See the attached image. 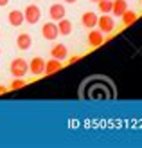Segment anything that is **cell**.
<instances>
[{
    "label": "cell",
    "mask_w": 142,
    "mask_h": 148,
    "mask_svg": "<svg viewBox=\"0 0 142 148\" xmlns=\"http://www.w3.org/2000/svg\"><path fill=\"white\" fill-rule=\"evenodd\" d=\"M90 2H99V0H90Z\"/></svg>",
    "instance_id": "cell-22"
},
{
    "label": "cell",
    "mask_w": 142,
    "mask_h": 148,
    "mask_svg": "<svg viewBox=\"0 0 142 148\" xmlns=\"http://www.w3.org/2000/svg\"><path fill=\"white\" fill-rule=\"evenodd\" d=\"M97 14L95 13H92V11H86V13H83V16H81V24H83L85 27H88V29H94L95 25H97Z\"/></svg>",
    "instance_id": "cell-7"
},
{
    "label": "cell",
    "mask_w": 142,
    "mask_h": 148,
    "mask_svg": "<svg viewBox=\"0 0 142 148\" xmlns=\"http://www.w3.org/2000/svg\"><path fill=\"white\" fill-rule=\"evenodd\" d=\"M97 9L101 13H111V0H99L97 2Z\"/></svg>",
    "instance_id": "cell-16"
},
{
    "label": "cell",
    "mask_w": 142,
    "mask_h": 148,
    "mask_svg": "<svg viewBox=\"0 0 142 148\" xmlns=\"http://www.w3.org/2000/svg\"><path fill=\"white\" fill-rule=\"evenodd\" d=\"M7 20H9V24H11V25H14V27H18V25H22V24L25 22V18H24V13H22V11H16V9L9 13V16H7Z\"/></svg>",
    "instance_id": "cell-13"
},
{
    "label": "cell",
    "mask_w": 142,
    "mask_h": 148,
    "mask_svg": "<svg viewBox=\"0 0 142 148\" xmlns=\"http://www.w3.org/2000/svg\"><path fill=\"white\" fill-rule=\"evenodd\" d=\"M7 92V87H4V85H0V96L2 94H5Z\"/></svg>",
    "instance_id": "cell-18"
},
{
    "label": "cell",
    "mask_w": 142,
    "mask_h": 148,
    "mask_svg": "<svg viewBox=\"0 0 142 148\" xmlns=\"http://www.w3.org/2000/svg\"><path fill=\"white\" fill-rule=\"evenodd\" d=\"M29 71H31V74H34V76H41L43 71H45V60L40 56H36L31 60V63H29Z\"/></svg>",
    "instance_id": "cell-5"
},
{
    "label": "cell",
    "mask_w": 142,
    "mask_h": 148,
    "mask_svg": "<svg viewBox=\"0 0 142 148\" xmlns=\"http://www.w3.org/2000/svg\"><path fill=\"white\" fill-rule=\"evenodd\" d=\"M22 87H25V81H24V78H14V79H13V83L9 85V88H11V90H16V88H22Z\"/></svg>",
    "instance_id": "cell-17"
},
{
    "label": "cell",
    "mask_w": 142,
    "mask_h": 148,
    "mask_svg": "<svg viewBox=\"0 0 142 148\" xmlns=\"http://www.w3.org/2000/svg\"><path fill=\"white\" fill-rule=\"evenodd\" d=\"M9 4V0H0V7H4V5H7Z\"/></svg>",
    "instance_id": "cell-19"
},
{
    "label": "cell",
    "mask_w": 142,
    "mask_h": 148,
    "mask_svg": "<svg viewBox=\"0 0 142 148\" xmlns=\"http://www.w3.org/2000/svg\"><path fill=\"white\" fill-rule=\"evenodd\" d=\"M97 27H99V31H101L103 34L111 33V31H113V27H115V24H113V18H111V16H108L106 13H103V16H99V18H97Z\"/></svg>",
    "instance_id": "cell-3"
},
{
    "label": "cell",
    "mask_w": 142,
    "mask_h": 148,
    "mask_svg": "<svg viewBox=\"0 0 142 148\" xmlns=\"http://www.w3.org/2000/svg\"><path fill=\"white\" fill-rule=\"evenodd\" d=\"M41 34H43V38L45 40H56L58 38V24H52V22H47V24H43L41 27Z\"/></svg>",
    "instance_id": "cell-4"
},
{
    "label": "cell",
    "mask_w": 142,
    "mask_h": 148,
    "mask_svg": "<svg viewBox=\"0 0 142 148\" xmlns=\"http://www.w3.org/2000/svg\"><path fill=\"white\" fill-rule=\"evenodd\" d=\"M103 33L101 31H95V29H92L90 33H88V43H90L92 47H99L103 45Z\"/></svg>",
    "instance_id": "cell-12"
},
{
    "label": "cell",
    "mask_w": 142,
    "mask_h": 148,
    "mask_svg": "<svg viewBox=\"0 0 142 148\" xmlns=\"http://www.w3.org/2000/svg\"><path fill=\"white\" fill-rule=\"evenodd\" d=\"M67 54H69V51H67V47L63 45V43H56V45L50 49V56L56 58V60H59V62H63L67 58Z\"/></svg>",
    "instance_id": "cell-8"
},
{
    "label": "cell",
    "mask_w": 142,
    "mask_h": 148,
    "mask_svg": "<svg viewBox=\"0 0 142 148\" xmlns=\"http://www.w3.org/2000/svg\"><path fill=\"white\" fill-rule=\"evenodd\" d=\"M77 60H79V56H72V58H70V63H74V62H77Z\"/></svg>",
    "instance_id": "cell-20"
},
{
    "label": "cell",
    "mask_w": 142,
    "mask_h": 148,
    "mask_svg": "<svg viewBox=\"0 0 142 148\" xmlns=\"http://www.w3.org/2000/svg\"><path fill=\"white\" fill-rule=\"evenodd\" d=\"M126 9H128V2L126 0H111V13H113V16H122Z\"/></svg>",
    "instance_id": "cell-9"
},
{
    "label": "cell",
    "mask_w": 142,
    "mask_h": 148,
    "mask_svg": "<svg viewBox=\"0 0 142 148\" xmlns=\"http://www.w3.org/2000/svg\"><path fill=\"white\" fill-rule=\"evenodd\" d=\"M9 71L13 74V78H24L29 72V63L24 60V58H14L9 65Z\"/></svg>",
    "instance_id": "cell-1"
},
{
    "label": "cell",
    "mask_w": 142,
    "mask_h": 148,
    "mask_svg": "<svg viewBox=\"0 0 142 148\" xmlns=\"http://www.w3.org/2000/svg\"><path fill=\"white\" fill-rule=\"evenodd\" d=\"M65 2H67V4H76L77 0H65Z\"/></svg>",
    "instance_id": "cell-21"
},
{
    "label": "cell",
    "mask_w": 142,
    "mask_h": 148,
    "mask_svg": "<svg viewBox=\"0 0 142 148\" xmlns=\"http://www.w3.org/2000/svg\"><path fill=\"white\" fill-rule=\"evenodd\" d=\"M58 22H59V24H58V31H59V34L67 36V34L72 33V22H70V20L61 18V20H58Z\"/></svg>",
    "instance_id": "cell-14"
},
{
    "label": "cell",
    "mask_w": 142,
    "mask_h": 148,
    "mask_svg": "<svg viewBox=\"0 0 142 148\" xmlns=\"http://www.w3.org/2000/svg\"><path fill=\"white\" fill-rule=\"evenodd\" d=\"M63 65H61V62L59 60H56V58H50L49 62H45V71H43V74H54V72H58L59 69H61Z\"/></svg>",
    "instance_id": "cell-11"
},
{
    "label": "cell",
    "mask_w": 142,
    "mask_h": 148,
    "mask_svg": "<svg viewBox=\"0 0 142 148\" xmlns=\"http://www.w3.org/2000/svg\"><path fill=\"white\" fill-rule=\"evenodd\" d=\"M50 18L52 20H61V18H65V13H67V9H65V7L61 5V4H52L50 5Z\"/></svg>",
    "instance_id": "cell-10"
},
{
    "label": "cell",
    "mask_w": 142,
    "mask_h": 148,
    "mask_svg": "<svg viewBox=\"0 0 142 148\" xmlns=\"http://www.w3.org/2000/svg\"><path fill=\"white\" fill-rule=\"evenodd\" d=\"M40 16H41V11H40V7L36 5V4H31V5H27L25 7V11H24V18H25V22L27 24H36V22L40 20Z\"/></svg>",
    "instance_id": "cell-2"
},
{
    "label": "cell",
    "mask_w": 142,
    "mask_h": 148,
    "mask_svg": "<svg viewBox=\"0 0 142 148\" xmlns=\"http://www.w3.org/2000/svg\"><path fill=\"white\" fill-rule=\"evenodd\" d=\"M31 45H33V38H31V36H29L27 33H22V34L16 36V47H18L20 51H27V49H31Z\"/></svg>",
    "instance_id": "cell-6"
},
{
    "label": "cell",
    "mask_w": 142,
    "mask_h": 148,
    "mask_svg": "<svg viewBox=\"0 0 142 148\" xmlns=\"http://www.w3.org/2000/svg\"><path fill=\"white\" fill-rule=\"evenodd\" d=\"M0 53H2V49H0Z\"/></svg>",
    "instance_id": "cell-23"
},
{
    "label": "cell",
    "mask_w": 142,
    "mask_h": 148,
    "mask_svg": "<svg viewBox=\"0 0 142 148\" xmlns=\"http://www.w3.org/2000/svg\"><path fill=\"white\" fill-rule=\"evenodd\" d=\"M121 18H122V24H124V25H131L133 22L137 20V13H135V11H131V9H126Z\"/></svg>",
    "instance_id": "cell-15"
}]
</instances>
